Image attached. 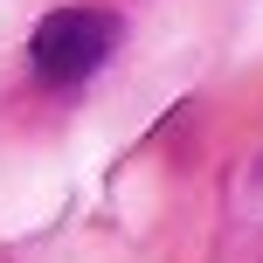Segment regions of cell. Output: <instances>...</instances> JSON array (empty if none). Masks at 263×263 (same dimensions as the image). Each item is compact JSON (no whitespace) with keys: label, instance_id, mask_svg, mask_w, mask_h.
<instances>
[{"label":"cell","instance_id":"1","mask_svg":"<svg viewBox=\"0 0 263 263\" xmlns=\"http://www.w3.org/2000/svg\"><path fill=\"white\" fill-rule=\"evenodd\" d=\"M125 21L111 7H49L35 21V35H28V69H35L42 83H83L90 69L111 63V49H118Z\"/></svg>","mask_w":263,"mask_h":263}]
</instances>
